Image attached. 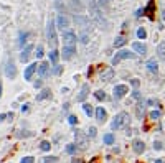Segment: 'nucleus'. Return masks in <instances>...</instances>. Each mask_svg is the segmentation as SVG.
Returning <instances> with one entry per match:
<instances>
[{
  "mask_svg": "<svg viewBox=\"0 0 165 163\" xmlns=\"http://www.w3.org/2000/svg\"><path fill=\"white\" fill-rule=\"evenodd\" d=\"M89 18H91L99 28H107V20L104 18L101 8H99L94 2H91V0H89Z\"/></svg>",
  "mask_w": 165,
  "mask_h": 163,
  "instance_id": "1",
  "label": "nucleus"
},
{
  "mask_svg": "<svg viewBox=\"0 0 165 163\" xmlns=\"http://www.w3.org/2000/svg\"><path fill=\"white\" fill-rule=\"evenodd\" d=\"M129 122H130L129 114H127V112H119L117 115L114 117L112 124H111V128H112V130H119V128L125 127V125H127Z\"/></svg>",
  "mask_w": 165,
  "mask_h": 163,
  "instance_id": "2",
  "label": "nucleus"
},
{
  "mask_svg": "<svg viewBox=\"0 0 165 163\" xmlns=\"http://www.w3.org/2000/svg\"><path fill=\"white\" fill-rule=\"evenodd\" d=\"M74 142H76V147L79 150H86L89 145V137L88 133H84L82 130H76L74 132Z\"/></svg>",
  "mask_w": 165,
  "mask_h": 163,
  "instance_id": "3",
  "label": "nucleus"
},
{
  "mask_svg": "<svg viewBox=\"0 0 165 163\" xmlns=\"http://www.w3.org/2000/svg\"><path fill=\"white\" fill-rule=\"evenodd\" d=\"M135 58V53H132V51L129 50H121L116 53V56L112 58V66H117L121 61H124V59H134Z\"/></svg>",
  "mask_w": 165,
  "mask_h": 163,
  "instance_id": "4",
  "label": "nucleus"
},
{
  "mask_svg": "<svg viewBox=\"0 0 165 163\" xmlns=\"http://www.w3.org/2000/svg\"><path fill=\"white\" fill-rule=\"evenodd\" d=\"M46 36H48V41H50V45L55 48V46L58 45V36H56V25H55V21H53V20L48 21Z\"/></svg>",
  "mask_w": 165,
  "mask_h": 163,
  "instance_id": "5",
  "label": "nucleus"
},
{
  "mask_svg": "<svg viewBox=\"0 0 165 163\" xmlns=\"http://www.w3.org/2000/svg\"><path fill=\"white\" fill-rule=\"evenodd\" d=\"M76 40H78V36L74 31L71 30L63 31V43H64V46H76Z\"/></svg>",
  "mask_w": 165,
  "mask_h": 163,
  "instance_id": "6",
  "label": "nucleus"
},
{
  "mask_svg": "<svg viewBox=\"0 0 165 163\" xmlns=\"http://www.w3.org/2000/svg\"><path fill=\"white\" fill-rule=\"evenodd\" d=\"M127 92H129V87L125 86V84H117V86H114V99L119 101V99H122Z\"/></svg>",
  "mask_w": 165,
  "mask_h": 163,
  "instance_id": "7",
  "label": "nucleus"
},
{
  "mask_svg": "<svg viewBox=\"0 0 165 163\" xmlns=\"http://www.w3.org/2000/svg\"><path fill=\"white\" fill-rule=\"evenodd\" d=\"M56 26L60 28V30H68L69 28V18H68L66 15H58L56 17Z\"/></svg>",
  "mask_w": 165,
  "mask_h": 163,
  "instance_id": "8",
  "label": "nucleus"
},
{
  "mask_svg": "<svg viewBox=\"0 0 165 163\" xmlns=\"http://www.w3.org/2000/svg\"><path fill=\"white\" fill-rule=\"evenodd\" d=\"M5 76L8 77V79H15V76H17V66L12 59L7 63V66H5Z\"/></svg>",
  "mask_w": 165,
  "mask_h": 163,
  "instance_id": "9",
  "label": "nucleus"
},
{
  "mask_svg": "<svg viewBox=\"0 0 165 163\" xmlns=\"http://www.w3.org/2000/svg\"><path fill=\"white\" fill-rule=\"evenodd\" d=\"M93 20H89V17H82V15H74V23L81 26V28H88V25Z\"/></svg>",
  "mask_w": 165,
  "mask_h": 163,
  "instance_id": "10",
  "label": "nucleus"
},
{
  "mask_svg": "<svg viewBox=\"0 0 165 163\" xmlns=\"http://www.w3.org/2000/svg\"><path fill=\"white\" fill-rule=\"evenodd\" d=\"M94 115H96V120L98 122H106V119H107V112H106V109L104 107H98L96 109V112H94Z\"/></svg>",
  "mask_w": 165,
  "mask_h": 163,
  "instance_id": "11",
  "label": "nucleus"
},
{
  "mask_svg": "<svg viewBox=\"0 0 165 163\" xmlns=\"http://www.w3.org/2000/svg\"><path fill=\"white\" fill-rule=\"evenodd\" d=\"M76 53V46H63V59H71Z\"/></svg>",
  "mask_w": 165,
  "mask_h": 163,
  "instance_id": "12",
  "label": "nucleus"
},
{
  "mask_svg": "<svg viewBox=\"0 0 165 163\" xmlns=\"http://www.w3.org/2000/svg\"><path fill=\"white\" fill-rule=\"evenodd\" d=\"M132 148H134V152L137 153V155H140V153L145 152V143L137 138V140H134V143H132Z\"/></svg>",
  "mask_w": 165,
  "mask_h": 163,
  "instance_id": "13",
  "label": "nucleus"
},
{
  "mask_svg": "<svg viewBox=\"0 0 165 163\" xmlns=\"http://www.w3.org/2000/svg\"><path fill=\"white\" fill-rule=\"evenodd\" d=\"M38 73H40V76L45 79V77H48V74H50V64L48 63H40L38 64Z\"/></svg>",
  "mask_w": 165,
  "mask_h": 163,
  "instance_id": "14",
  "label": "nucleus"
},
{
  "mask_svg": "<svg viewBox=\"0 0 165 163\" xmlns=\"http://www.w3.org/2000/svg\"><path fill=\"white\" fill-rule=\"evenodd\" d=\"M132 48H134V51L137 55H142V56L147 55V45H145V43H139V41H137V43L132 45Z\"/></svg>",
  "mask_w": 165,
  "mask_h": 163,
  "instance_id": "15",
  "label": "nucleus"
},
{
  "mask_svg": "<svg viewBox=\"0 0 165 163\" xmlns=\"http://www.w3.org/2000/svg\"><path fill=\"white\" fill-rule=\"evenodd\" d=\"M89 94V86L88 84H82V87H81V92H79V94H78V101L79 102H84V99H86V96H88Z\"/></svg>",
  "mask_w": 165,
  "mask_h": 163,
  "instance_id": "16",
  "label": "nucleus"
},
{
  "mask_svg": "<svg viewBox=\"0 0 165 163\" xmlns=\"http://www.w3.org/2000/svg\"><path fill=\"white\" fill-rule=\"evenodd\" d=\"M145 66H147V69H149L150 73H157V71H159V63L155 61V58L149 59V61L145 63Z\"/></svg>",
  "mask_w": 165,
  "mask_h": 163,
  "instance_id": "17",
  "label": "nucleus"
},
{
  "mask_svg": "<svg viewBox=\"0 0 165 163\" xmlns=\"http://www.w3.org/2000/svg\"><path fill=\"white\" fill-rule=\"evenodd\" d=\"M36 66H38V64H36V63H33V64H30V66H28V68L25 69V79H26V81H30V79H31V76L35 74Z\"/></svg>",
  "mask_w": 165,
  "mask_h": 163,
  "instance_id": "18",
  "label": "nucleus"
},
{
  "mask_svg": "<svg viewBox=\"0 0 165 163\" xmlns=\"http://www.w3.org/2000/svg\"><path fill=\"white\" fill-rule=\"evenodd\" d=\"M31 50H33V46H31V45H28V46H25V50L21 51L20 59H21L23 63H26V61H28V58H30V53H31Z\"/></svg>",
  "mask_w": 165,
  "mask_h": 163,
  "instance_id": "19",
  "label": "nucleus"
},
{
  "mask_svg": "<svg viewBox=\"0 0 165 163\" xmlns=\"http://www.w3.org/2000/svg\"><path fill=\"white\" fill-rule=\"evenodd\" d=\"M157 56L159 59H165V41H160L157 46Z\"/></svg>",
  "mask_w": 165,
  "mask_h": 163,
  "instance_id": "20",
  "label": "nucleus"
},
{
  "mask_svg": "<svg viewBox=\"0 0 165 163\" xmlns=\"http://www.w3.org/2000/svg\"><path fill=\"white\" fill-rule=\"evenodd\" d=\"M51 97V91L50 89H43V91L36 96V101H45V99H50Z\"/></svg>",
  "mask_w": 165,
  "mask_h": 163,
  "instance_id": "21",
  "label": "nucleus"
},
{
  "mask_svg": "<svg viewBox=\"0 0 165 163\" xmlns=\"http://www.w3.org/2000/svg\"><path fill=\"white\" fill-rule=\"evenodd\" d=\"M125 43H127V38H125V36H117V38L114 40V46H116V48H122Z\"/></svg>",
  "mask_w": 165,
  "mask_h": 163,
  "instance_id": "22",
  "label": "nucleus"
},
{
  "mask_svg": "<svg viewBox=\"0 0 165 163\" xmlns=\"http://www.w3.org/2000/svg\"><path fill=\"white\" fill-rule=\"evenodd\" d=\"M58 59H60V53H58L56 50L50 51V61H51V64H56Z\"/></svg>",
  "mask_w": 165,
  "mask_h": 163,
  "instance_id": "23",
  "label": "nucleus"
},
{
  "mask_svg": "<svg viewBox=\"0 0 165 163\" xmlns=\"http://www.w3.org/2000/svg\"><path fill=\"white\" fill-rule=\"evenodd\" d=\"M112 76H114V71L112 69H107V71H104L101 74V81H109V79H112Z\"/></svg>",
  "mask_w": 165,
  "mask_h": 163,
  "instance_id": "24",
  "label": "nucleus"
},
{
  "mask_svg": "<svg viewBox=\"0 0 165 163\" xmlns=\"http://www.w3.org/2000/svg\"><path fill=\"white\" fill-rule=\"evenodd\" d=\"M71 5H73V8H74L76 12H81L82 8H84V5H82L79 0H71Z\"/></svg>",
  "mask_w": 165,
  "mask_h": 163,
  "instance_id": "25",
  "label": "nucleus"
},
{
  "mask_svg": "<svg viewBox=\"0 0 165 163\" xmlns=\"http://www.w3.org/2000/svg\"><path fill=\"white\" fill-rule=\"evenodd\" d=\"M82 109H84L86 115H89V117H91V115L96 112V111H93V106H91V104H82Z\"/></svg>",
  "mask_w": 165,
  "mask_h": 163,
  "instance_id": "26",
  "label": "nucleus"
},
{
  "mask_svg": "<svg viewBox=\"0 0 165 163\" xmlns=\"http://www.w3.org/2000/svg\"><path fill=\"white\" fill-rule=\"evenodd\" d=\"M144 109H145V104H144V102H140L139 106H137V117H139V119L144 117Z\"/></svg>",
  "mask_w": 165,
  "mask_h": 163,
  "instance_id": "27",
  "label": "nucleus"
},
{
  "mask_svg": "<svg viewBox=\"0 0 165 163\" xmlns=\"http://www.w3.org/2000/svg\"><path fill=\"white\" fill-rule=\"evenodd\" d=\"M104 143H106V145H112L114 143V135L112 133H106V135H104Z\"/></svg>",
  "mask_w": 165,
  "mask_h": 163,
  "instance_id": "28",
  "label": "nucleus"
},
{
  "mask_svg": "<svg viewBox=\"0 0 165 163\" xmlns=\"http://www.w3.org/2000/svg\"><path fill=\"white\" fill-rule=\"evenodd\" d=\"M137 38H139V40H145V38H147V31H145V28L140 26L139 30H137Z\"/></svg>",
  "mask_w": 165,
  "mask_h": 163,
  "instance_id": "29",
  "label": "nucleus"
},
{
  "mask_svg": "<svg viewBox=\"0 0 165 163\" xmlns=\"http://www.w3.org/2000/svg\"><path fill=\"white\" fill-rule=\"evenodd\" d=\"M149 117L152 119V120H159V119L162 117V112H160V111H152V112L149 114Z\"/></svg>",
  "mask_w": 165,
  "mask_h": 163,
  "instance_id": "30",
  "label": "nucleus"
},
{
  "mask_svg": "<svg viewBox=\"0 0 165 163\" xmlns=\"http://www.w3.org/2000/svg\"><path fill=\"white\" fill-rule=\"evenodd\" d=\"M40 148L43 150V152H48V150L51 148V145H50V142H46V140H43V142L40 143Z\"/></svg>",
  "mask_w": 165,
  "mask_h": 163,
  "instance_id": "31",
  "label": "nucleus"
},
{
  "mask_svg": "<svg viewBox=\"0 0 165 163\" xmlns=\"http://www.w3.org/2000/svg\"><path fill=\"white\" fill-rule=\"evenodd\" d=\"M94 96H96L98 101H104V99H106V92H104V91H96V92H94Z\"/></svg>",
  "mask_w": 165,
  "mask_h": 163,
  "instance_id": "32",
  "label": "nucleus"
},
{
  "mask_svg": "<svg viewBox=\"0 0 165 163\" xmlns=\"http://www.w3.org/2000/svg\"><path fill=\"white\" fill-rule=\"evenodd\" d=\"M76 143H69V145H68V147H66V152L68 153H69V155H73V153H74V152H76Z\"/></svg>",
  "mask_w": 165,
  "mask_h": 163,
  "instance_id": "33",
  "label": "nucleus"
},
{
  "mask_svg": "<svg viewBox=\"0 0 165 163\" xmlns=\"http://www.w3.org/2000/svg\"><path fill=\"white\" fill-rule=\"evenodd\" d=\"M43 163H58V157H45Z\"/></svg>",
  "mask_w": 165,
  "mask_h": 163,
  "instance_id": "34",
  "label": "nucleus"
},
{
  "mask_svg": "<svg viewBox=\"0 0 165 163\" xmlns=\"http://www.w3.org/2000/svg\"><path fill=\"white\" fill-rule=\"evenodd\" d=\"M96 133H98V130H96V127H89V130H88V137L94 138V137H96Z\"/></svg>",
  "mask_w": 165,
  "mask_h": 163,
  "instance_id": "35",
  "label": "nucleus"
},
{
  "mask_svg": "<svg viewBox=\"0 0 165 163\" xmlns=\"http://www.w3.org/2000/svg\"><path fill=\"white\" fill-rule=\"evenodd\" d=\"M35 55H36V58H38V59L43 56V46H41V45L36 46V53H35Z\"/></svg>",
  "mask_w": 165,
  "mask_h": 163,
  "instance_id": "36",
  "label": "nucleus"
},
{
  "mask_svg": "<svg viewBox=\"0 0 165 163\" xmlns=\"http://www.w3.org/2000/svg\"><path fill=\"white\" fill-rule=\"evenodd\" d=\"M147 104H149V106H154V107H159L160 106V102L157 101V99H149V101H147Z\"/></svg>",
  "mask_w": 165,
  "mask_h": 163,
  "instance_id": "37",
  "label": "nucleus"
},
{
  "mask_svg": "<svg viewBox=\"0 0 165 163\" xmlns=\"http://www.w3.org/2000/svg\"><path fill=\"white\" fill-rule=\"evenodd\" d=\"M68 122L71 124V125H74V124H78V117L76 115H69V117H68Z\"/></svg>",
  "mask_w": 165,
  "mask_h": 163,
  "instance_id": "38",
  "label": "nucleus"
},
{
  "mask_svg": "<svg viewBox=\"0 0 165 163\" xmlns=\"http://www.w3.org/2000/svg\"><path fill=\"white\" fill-rule=\"evenodd\" d=\"M26 36H28V33H20V46H23V43L26 41Z\"/></svg>",
  "mask_w": 165,
  "mask_h": 163,
  "instance_id": "39",
  "label": "nucleus"
},
{
  "mask_svg": "<svg viewBox=\"0 0 165 163\" xmlns=\"http://www.w3.org/2000/svg\"><path fill=\"white\" fill-rule=\"evenodd\" d=\"M162 148H164L162 142H154V150H162Z\"/></svg>",
  "mask_w": 165,
  "mask_h": 163,
  "instance_id": "40",
  "label": "nucleus"
},
{
  "mask_svg": "<svg viewBox=\"0 0 165 163\" xmlns=\"http://www.w3.org/2000/svg\"><path fill=\"white\" fill-rule=\"evenodd\" d=\"M21 163H35V160H33V157H25L21 158Z\"/></svg>",
  "mask_w": 165,
  "mask_h": 163,
  "instance_id": "41",
  "label": "nucleus"
},
{
  "mask_svg": "<svg viewBox=\"0 0 165 163\" xmlns=\"http://www.w3.org/2000/svg\"><path fill=\"white\" fill-rule=\"evenodd\" d=\"M53 73H55V74H61V66L55 64V68H53Z\"/></svg>",
  "mask_w": 165,
  "mask_h": 163,
  "instance_id": "42",
  "label": "nucleus"
},
{
  "mask_svg": "<svg viewBox=\"0 0 165 163\" xmlns=\"http://www.w3.org/2000/svg\"><path fill=\"white\" fill-rule=\"evenodd\" d=\"M154 10V2H149V5L145 7V12H152Z\"/></svg>",
  "mask_w": 165,
  "mask_h": 163,
  "instance_id": "43",
  "label": "nucleus"
},
{
  "mask_svg": "<svg viewBox=\"0 0 165 163\" xmlns=\"http://www.w3.org/2000/svg\"><path fill=\"white\" fill-rule=\"evenodd\" d=\"M130 84H132L134 87H139V84H140V82H139V79H132V81H130Z\"/></svg>",
  "mask_w": 165,
  "mask_h": 163,
  "instance_id": "44",
  "label": "nucleus"
},
{
  "mask_svg": "<svg viewBox=\"0 0 165 163\" xmlns=\"http://www.w3.org/2000/svg\"><path fill=\"white\" fill-rule=\"evenodd\" d=\"M132 97H134V99H140V92L139 91H134V92H132Z\"/></svg>",
  "mask_w": 165,
  "mask_h": 163,
  "instance_id": "45",
  "label": "nucleus"
},
{
  "mask_svg": "<svg viewBox=\"0 0 165 163\" xmlns=\"http://www.w3.org/2000/svg\"><path fill=\"white\" fill-rule=\"evenodd\" d=\"M28 111V104H25V106H21V112H26Z\"/></svg>",
  "mask_w": 165,
  "mask_h": 163,
  "instance_id": "46",
  "label": "nucleus"
},
{
  "mask_svg": "<svg viewBox=\"0 0 165 163\" xmlns=\"http://www.w3.org/2000/svg\"><path fill=\"white\" fill-rule=\"evenodd\" d=\"M5 117H8V115H5V114H0V122H3V120H5Z\"/></svg>",
  "mask_w": 165,
  "mask_h": 163,
  "instance_id": "47",
  "label": "nucleus"
},
{
  "mask_svg": "<svg viewBox=\"0 0 165 163\" xmlns=\"http://www.w3.org/2000/svg\"><path fill=\"white\" fill-rule=\"evenodd\" d=\"M155 163H165L164 158H155Z\"/></svg>",
  "mask_w": 165,
  "mask_h": 163,
  "instance_id": "48",
  "label": "nucleus"
},
{
  "mask_svg": "<svg viewBox=\"0 0 165 163\" xmlns=\"http://www.w3.org/2000/svg\"><path fill=\"white\" fill-rule=\"evenodd\" d=\"M73 163H82L81 158H73Z\"/></svg>",
  "mask_w": 165,
  "mask_h": 163,
  "instance_id": "49",
  "label": "nucleus"
},
{
  "mask_svg": "<svg viewBox=\"0 0 165 163\" xmlns=\"http://www.w3.org/2000/svg\"><path fill=\"white\" fill-rule=\"evenodd\" d=\"M35 87H41V81H36L35 82Z\"/></svg>",
  "mask_w": 165,
  "mask_h": 163,
  "instance_id": "50",
  "label": "nucleus"
},
{
  "mask_svg": "<svg viewBox=\"0 0 165 163\" xmlns=\"http://www.w3.org/2000/svg\"><path fill=\"white\" fill-rule=\"evenodd\" d=\"M89 163H99V160H98V158H93V160H91Z\"/></svg>",
  "mask_w": 165,
  "mask_h": 163,
  "instance_id": "51",
  "label": "nucleus"
},
{
  "mask_svg": "<svg viewBox=\"0 0 165 163\" xmlns=\"http://www.w3.org/2000/svg\"><path fill=\"white\" fill-rule=\"evenodd\" d=\"M0 96H2V84H0Z\"/></svg>",
  "mask_w": 165,
  "mask_h": 163,
  "instance_id": "52",
  "label": "nucleus"
},
{
  "mask_svg": "<svg viewBox=\"0 0 165 163\" xmlns=\"http://www.w3.org/2000/svg\"><path fill=\"white\" fill-rule=\"evenodd\" d=\"M56 2H60V0H56Z\"/></svg>",
  "mask_w": 165,
  "mask_h": 163,
  "instance_id": "53",
  "label": "nucleus"
},
{
  "mask_svg": "<svg viewBox=\"0 0 165 163\" xmlns=\"http://www.w3.org/2000/svg\"><path fill=\"white\" fill-rule=\"evenodd\" d=\"M107 2H111V0H107Z\"/></svg>",
  "mask_w": 165,
  "mask_h": 163,
  "instance_id": "54",
  "label": "nucleus"
},
{
  "mask_svg": "<svg viewBox=\"0 0 165 163\" xmlns=\"http://www.w3.org/2000/svg\"><path fill=\"white\" fill-rule=\"evenodd\" d=\"M137 163H140V162H137Z\"/></svg>",
  "mask_w": 165,
  "mask_h": 163,
  "instance_id": "55",
  "label": "nucleus"
}]
</instances>
